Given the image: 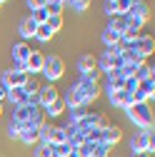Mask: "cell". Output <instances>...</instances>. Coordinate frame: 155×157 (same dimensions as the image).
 <instances>
[{"instance_id": "6da1fadb", "label": "cell", "mask_w": 155, "mask_h": 157, "mask_svg": "<svg viewBox=\"0 0 155 157\" xmlns=\"http://www.w3.org/2000/svg\"><path fill=\"white\" fill-rule=\"evenodd\" d=\"M63 70H65V65H63V60H60L58 55L45 57V63H43V72L48 75V80H58V77H63Z\"/></svg>"}, {"instance_id": "2e32d148", "label": "cell", "mask_w": 155, "mask_h": 157, "mask_svg": "<svg viewBox=\"0 0 155 157\" xmlns=\"http://www.w3.org/2000/svg\"><path fill=\"white\" fill-rule=\"evenodd\" d=\"M35 37H38L40 43H48L50 37H53V33H50V30H48L45 25H38V30H35Z\"/></svg>"}, {"instance_id": "44dd1931", "label": "cell", "mask_w": 155, "mask_h": 157, "mask_svg": "<svg viewBox=\"0 0 155 157\" xmlns=\"http://www.w3.org/2000/svg\"><path fill=\"white\" fill-rule=\"evenodd\" d=\"M5 97H8V87H5V85H0V102H3Z\"/></svg>"}, {"instance_id": "5b68a950", "label": "cell", "mask_w": 155, "mask_h": 157, "mask_svg": "<svg viewBox=\"0 0 155 157\" xmlns=\"http://www.w3.org/2000/svg\"><path fill=\"white\" fill-rule=\"evenodd\" d=\"M43 63H45V57H43L40 52H30L28 60H25V67H28L30 72H40V70H43Z\"/></svg>"}, {"instance_id": "9c48e42d", "label": "cell", "mask_w": 155, "mask_h": 157, "mask_svg": "<svg viewBox=\"0 0 155 157\" xmlns=\"http://www.w3.org/2000/svg\"><path fill=\"white\" fill-rule=\"evenodd\" d=\"M35 30H38V25L30 20V17H23V20H20V35H23V37L35 35Z\"/></svg>"}, {"instance_id": "3957f363", "label": "cell", "mask_w": 155, "mask_h": 157, "mask_svg": "<svg viewBox=\"0 0 155 157\" xmlns=\"http://www.w3.org/2000/svg\"><path fill=\"white\" fill-rule=\"evenodd\" d=\"M135 152H153V130H145L140 135H135Z\"/></svg>"}, {"instance_id": "277c9868", "label": "cell", "mask_w": 155, "mask_h": 157, "mask_svg": "<svg viewBox=\"0 0 155 157\" xmlns=\"http://www.w3.org/2000/svg\"><path fill=\"white\" fill-rule=\"evenodd\" d=\"M25 80H28V77H25V72H15V70L5 72V77H3L5 87H10V90H15V87H23V82H25Z\"/></svg>"}, {"instance_id": "603a6c76", "label": "cell", "mask_w": 155, "mask_h": 157, "mask_svg": "<svg viewBox=\"0 0 155 157\" xmlns=\"http://www.w3.org/2000/svg\"><path fill=\"white\" fill-rule=\"evenodd\" d=\"M0 112H3V102H0Z\"/></svg>"}, {"instance_id": "cb8c5ba5", "label": "cell", "mask_w": 155, "mask_h": 157, "mask_svg": "<svg viewBox=\"0 0 155 157\" xmlns=\"http://www.w3.org/2000/svg\"><path fill=\"white\" fill-rule=\"evenodd\" d=\"M90 157H93V155H90Z\"/></svg>"}, {"instance_id": "8992f818", "label": "cell", "mask_w": 155, "mask_h": 157, "mask_svg": "<svg viewBox=\"0 0 155 157\" xmlns=\"http://www.w3.org/2000/svg\"><path fill=\"white\" fill-rule=\"evenodd\" d=\"M38 95H40V102L48 107L53 100H58V90L53 87V85H48V87H40V92H38Z\"/></svg>"}, {"instance_id": "8fae6325", "label": "cell", "mask_w": 155, "mask_h": 157, "mask_svg": "<svg viewBox=\"0 0 155 157\" xmlns=\"http://www.w3.org/2000/svg\"><path fill=\"white\" fill-rule=\"evenodd\" d=\"M78 67L83 70V75L90 72V70H95V57H93V55H83V57H80V63H78Z\"/></svg>"}, {"instance_id": "52a82bcc", "label": "cell", "mask_w": 155, "mask_h": 157, "mask_svg": "<svg viewBox=\"0 0 155 157\" xmlns=\"http://www.w3.org/2000/svg\"><path fill=\"white\" fill-rule=\"evenodd\" d=\"M30 52H33V50H30V48H28L25 43H18V45L13 48V57H15V60H18V63H25Z\"/></svg>"}, {"instance_id": "ffe728a7", "label": "cell", "mask_w": 155, "mask_h": 157, "mask_svg": "<svg viewBox=\"0 0 155 157\" xmlns=\"http://www.w3.org/2000/svg\"><path fill=\"white\" fill-rule=\"evenodd\" d=\"M123 35L128 37V40H138V37H140V35H138V33H135V30H125Z\"/></svg>"}, {"instance_id": "d6986e66", "label": "cell", "mask_w": 155, "mask_h": 157, "mask_svg": "<svg viewBox=\"0 0 155 157\" xmlns=\"http://www.w3.org/2000/svg\"><path fill=\"white\" fill-rule=\"evenodd\" d=\"M28 3H30V8L35 10V8H45V3H48V0H28Z\"/></svg>"}, {"instance_id": "ac0fdd59", "label": "cell", "mask_w": 155, "mask_h": 157, "mask_svg": "<svg viewBox=\"0 0 155 157\" xmlns=\"http://www.w3.org/2000/svg\"><path fill=\"white\" fill-rule=\"evenodd\" d=\"M20 127H23V122L15 120L13 125H8V135H10V137H18V135H20Z\"/></svg>"}, {"instance_id": "9a60e30c", "label": "cell", "mask_w": 155, "mask_h": 157, "mask_svg": "<svg viewBox=\"0 0 155 157\" xmlns=\"http://www.w3.org/2000/svg\"><path fill=\"white\" fill-rule=\"evenodd\" d=\"M103 137H105V142H118L120 140V130L118 127H105Z\"/></svg>"}, {"instance_id": "7402d4cb", "label": "cell", "mask_w": 155, "mask_h": 157, "mask_svg": "<svg viewBox=\"0 0 155 157\" xmlns=\"http://www.w3.org/2000/svg\"><path fill=\"white\" fill-rule=\"evenodd\" d=\"M135 157H153V152H135Z\"/></svg>"}, {"instance_id": "4fadbf2b", "label": "cell", "mask_w": 155, "mask_h": 157, "mask_svg": "<svg viewBox=\"0 0 155 157\" xmlns=\"http://www.w3.org/2000/svg\"><path fill=\"white\" fill-rule=\"evenodd\" d=\"M63 110H65V100H53L45 112H48V115H60Z\"/></svg>"}, {"instance_id": "e0dca14e", "label": "cell", "mask_w": 155, "mask_h": 157, "mask_svg": "<svg viewBox=\"0 0 155 157\" xmlns=\"http://www.w3.org/2000/svg\"><path fill=\"white\" fill-rule=\"evenodd\" d=\"M35 157H53V145H43L40 150H35Z\"/></svg>"}, {"instance_id": "30bf717a", "label": "cell", "mask_w": 155, "mask_h": 157, "mask_svg": "<svg viewBox=\"0 0 155 157\" xmlns=\"http://www.w3.org/2000/svg\"><path fill=\"white\" fill-rule=\"evenodd\" d=\"M45 28H48L50 33L60 30V28H63V15H48V20H45Z\"/></svg>"}, {"instance_id": "7c38bea8", "label": "cell", "mask_w": 155, "mask_h": 157, "mask_svg": "<svg viewBox=\"0 0 155 157\" xmlns=\"http://www.w3.org/2000/svg\"><path fill=\"white\" fill-rule=\"evenodd\" d=\"M30 20H33L35 25H45V20H48V10H45V8H35L33 15H30Z\"/></svg>"}, {"instance_id": "5bb4252c", "label": "cell", "mask_w": 155, "mask_h": 157, "mask_svg": "<svg viewBox=\"0 0 155 157\" xmlns=\"http://www.w3.org/2000/svg\"><path fill=\"white\" fill-rule=\"evenodd\" d=\"M103 40H105L108 45H115V43L120 40V33H118V30H113V28H108V30L103 33Z\"/></svg>"}, {"instance_id": "ba28073f", "label": "cell", "mask_w": 155, "mask_h": 157, "mask_svg": "<svg viewBox=\"0 0 155 157\" xmlns=\"http://www.w3.org/2000/svg\"><path fill=\"white\" fill-rule=\"evenodd\" d=\"M153 48H155V43H153V37H138V55H150L153 52Z\"/></svg>"}, {"instance_id": "7a4b0ae2", "label": "cell", "mask_w": 155, "mask_h": 157, "mask_svg": "<svg viewBox=\"0 0 155 157\" xmlns=\"http://www.w3.org/2000/svg\"><path fill=\"white\" fill-rule=\"evenodd\" d=\"M128 115H130L140 127H145V130L153 127V115H150L145 107H128Z\"/></svg>"}]
</instances>
